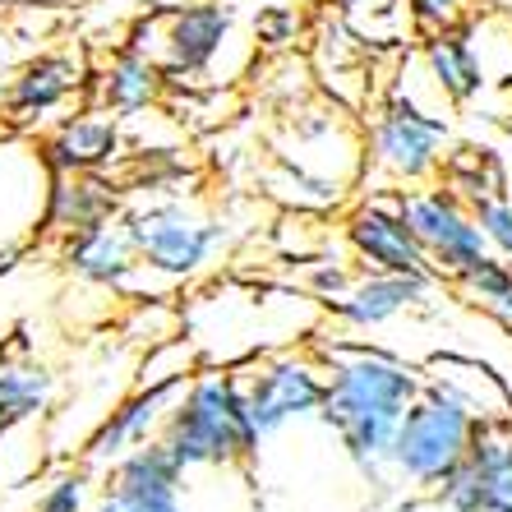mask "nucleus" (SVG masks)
Listing matches in <instances>:
<instances>
[{
  "label": "nucleus",
  "mask_w": 512,
  "mask_h": 512,
  "mask_svg": "<svg viewBox=\"0 0 512 512\" xmlns=\"http://www.w3.org/2000/svg\"><path fill=\"white\" fill-rule=\"evenodd\" d=\"M314 351L323 360V406L319 420L337 434L342 453L351 457L360 476L374 489H388V443L402 420V411L420 397L425 388V370H416L411 360L370 346L360 337L346 342H323L314 337Z\"/></svg>",
  "instance_id": "nucleus-1"
},
{
  "label": "nucleus",
  "mask_w": 512,
  "mask_h": 512,
  "mask_svg": "<svg viewBox=\"0 0 512 512\" xmlns=\"http://www.w3.org/2000/svg\"><path fill=\"white\" fill-rule=\"evenodd\" d=\"M157 443L171 453V462L190 476V471H222L240 466L259 453V434H254L250 406L240 374L227 365H199L185 379L180 397L171 402Z\"/></svg>",
  "instance_id": "nucleus-2"
},
{
  "label": "nucleus",
  "mask_w": 512,
  "mask_h": 512,
  "mask_svg": "<svg viewBox=\"0 0 512 512\" xmlns=\"http://www.w3.org/2000/svg\"><path fill=\"white\" fill-rule=\"evenodd\" d=\"M360 134H365V180H374V190H416L439 180L453 143L448 116L402 88L383 97Z\"/></svg>",
  "instance_id": "nucleus-3"
},
{
  "label": "nucleus",
  "mask_w": 512,
  "mask_h": 512,
  "mask_svg": "<svg viewBox=\"0 0 512 512\" xmlns=\"http://www.w3.org/2000/svg\"><path fill=\"white\" fill-rule=\"evenodd\" d=\"M476 420L480 416L453 388H443L439 379H425L420 397L402 411L393 443H388V485L434 494L443 476L466 457Z\"/></svg>",
  "instance_id": "nucleus-4"
},
{
  "label": "nucleus",
  "mask_w": 512,
  "mask_h": 512,
  "mask_svg": "<svg viewBox=\"0 0 512 512\" xmlns=\"http://www.w3.org/2000/svg\"><path fill=\"white\" fill-rule=\"evenodd\" d=\"M125 231L134 240L143 273L162 277V282H190V277L208 273L217 254L231 245V222L227 217H208L190 208L185 199H148L120 213Z\"/></svg>",
  "instance_id": "nucleus-5"
},
{
  "label": "nucleus",
  "mask_w": 512,
  "mask_h": 512,
  "mask_svg": "<svg viewBox=\"0 0 512 512\" xmlns=\"http://www.w3.org/2000/svg\"><path fill=\"white\" fill-rule=\"evenodd\" d=\"M240 388H245V406H250L254 434L273 439L296 420H314L323 406V360L314 346L300 351H268L240 365Z\"/></svg>",
  "instance_id": "nucleus-6"
},
{
  "label": "nucleus",
  "mask_w": 512,
  "mask_h": 512,
  "mask_svg": "<svg viewBox=\"0 0 512 512\" xmlns=\"http://www.w3.org/2000/svg\"><path fill=\"white\" fill-rule=\"evenodd\" d=\"M402 217H406V227L416 231L429 268H434L443 282H457V277L471 273V268L489 254L471 208H466L443 180L402 190Z\"/></svg>",
  "instance_id": "nucleus-7"
},
{
  "label": "nucleus",
  "mask_w": 512,
  "mask_h": 512,
  "mask_svg": "<svg viewBox=\"0 0 512 512\" xmlns=\"http://www.w3.org/2000/svg\"><path fill=\"white\" fill-rule=\"evenodd\" d=\"M342 240L360 273H411L439 277L420 250L416 231L402 217V190H370L360 194L342 217Z\"/></svg>",
  "instance_id": "nucleus-8"
},
{
  "label": "nucleus",
  "mask_w": 512,
  "mask_h": 512,
  "mask_svg": "<svg viewBox=\"0 0 512 512\" xmlns=\"http://www.w3.org/2000/svg\"><path fill=\"white\" fill-rule=\"evenodd\" d=\"M88 512H185V471L162 443H139L107 466Z\"/></svg>",
  "instance_id": "nucleus-9"
},
{
  "label": "nucleus",
  "mask_w": 512,
  "mask_h": 512,
  "mask_svg": "<svg viewBox=\"0 0 512 512\" xmlns=\"http://www.w3.org/2000/svg\"><path fill=\"white\" fill-rule=\"evenodd\" d=\"M88 88V65L79 51H47V56H33L28 65H19L5 97H0V120L10 125L14 134L42 130L51 120H60L65 102L79 97Z\"/></svg>",
  "instance_id": "nucleus-10"
},
{
  "label": "nucleus",
  "mask_w": 512,
  "mask_h": 512,
  "mask_svg": "<svg viewBox=\"0 0 512 512\" xmlns=\"http://www.w3.org/2000/svg\"><path fill=\"white\" fill-rule=\"evenodd\" d=\"M185 379H157V383H134V393H125L111 411H102V420L93 425L84 443H79V462H88L93 471H107L116 457H125L139 443H153L162 434L171 402L180 397Z\"/></svg>",
  "instance_id": "nucleus-11"
},
{
  "label": "nucleus",
  "mask_w": 512,
  "mask_h": 512,
  "mask_svg": "<svg viewBox=\"0 0 512 512\" xmlns=\"http://www.w3.org/2000/svg\"><path fill=\"white\" fill-rule=\"evenodd\" d=\"M231 5L222 0H194V5H176V10H162V51H157V65L171 79H199V74L213 70V60L222 56L231 37Z\"/></svg>",
  "instance_id": "nucleus-12"
},
{
  "label": "nucleus",
  "mask_w": 512,
  "mask_h": 512,
  "mask_svg": "<svg viewBox=\"0 0 512 512\" xmlns=\"http://www.w3.org/2000/svg\"><path fill=\"white\" fill-rule=\"evenodd\" d=\"M37 157L47 176H74V171H107L125 157V130L102 107L74 111L51 125V134L37 143Z\"/></svg>",
  "instance_id": "nucleus-13"
},
{
  "label": "nucleus",
  "mask_w": 512,
  "mask_h": 512,
  "mask_svg": "<svg viewBox=\"0 0 512 512\" xmlns=\"http://www.w3.org/2000/svg\"><path fill=\"white\" fill-rule=\"evenodd\" d=\"M443 277H411V273H356V282L346 286V296L328 305V319L342 333H379L383 323H393L397 314L425 305Z\"/></svg>",
  "instance_id": "nucleus-14"
},
{
  "label": "nucleus",
  "mask_w": 512,
  "mask_h": 512,
  "mask_svg": "<svg viewBox=\"0 0 512 512\" xmlns=\"http://www.w3.org/2000/svg\"><path fill=\"white\" fill-rule=\"evenodd\" d=\"M125 199L102 171H74V176H47L42 190V231L47 236H79L102 222H116Z\"/></svg>",
  "instance_id": "nucleus-15"
},
{
  "label": "nucleus",
  "mask_w": 512,
  "mask_h": 512,
  "mask_svg": "<svg viewBox=\"0 0 512 512\" xmlns=\"http://www.w3.org/2000/svg\"><path fill=\"white\" fill-rule=\"evenodd\" d=\"M420 65H425V79L434 84V93L453 107L476 102L489 84V70L476 51V37L471 28H439V33H425V47H420Z\"/></svg>",
  "instance_id": "nucleus-16"
},
{
  "label": "nucleus",
  "mask_w": 512,
  "mask_h": 512,
  "mask_svg": "<svg viewBox=\"0 0 512 512\" xmlns=\"http://www.w3.org/2000/svg\"><path fill=\"white\" fill-rule=\"evenodd\" d=\"M65 268H70L79 282L102 286V291H125V286L143 273L139 254H134V240L120 217L65 240Z\"/></svg>",
  "instance_id": "nucleus-17"
},
{
  "label": "nucleus",
  "mask_w": 512,
  "mask_h": 512,
  "mask_svg": "<svg viewBox=\"0 0 512 512\" xmlns=\"http://www.w3.org/2000/svg\"><path fill=\"white\" fill-rule=\"evenodd\" d=\"M93 93H97V107L102 111H111L116 120H130V116H143V111H153L157 102H162L167 74H162V65H157L153 56L120 47L116 56L97 70Z\"/></svg>",
  "instance_id": "nucleus-18"
},
{
  "label": "nucleus",
  "mask_w": 512,
  "mask_h": 512,
  "mask_svg": "<svg viewBox=\"0 0 512 512\" xmlns=\"http://www.w3.org/2000/svg\"><path fill=\"white\" fill-rule=\"evenodd\" d=\"M462 462L485 489V512H512V416H480Z\"/></svg>",
  "instance_id": "nucleus-19"
},
{
  "label": "nucleus",
  "mask_w": 512,
  "mask_h": 512,
  "mask_svg": "<svg viewBox=\"0 0 512 512\" xmlns=\"http://www.w3.org/2000/svg\"><path fill=\"white\" fill-rule=\"evenodd\" d=\"M268 194L282 199L286 208H296V213H333V208H342L351 199V185L277 157V171L268 176Z\"/></svg>",
  "instance_id": "nucleus-20"
},
{
  "label": "nucleus",
  "mask_w": 512,
  "mask_h": 512,
  "mask_svg": "<svg viewBox=\"0 0 512 512\" xmlns=\"http://www.w3.org/2000/svg\"><path fill=\"white\" fill-rule=\"evenodd\" d=\"M56 388V374L47 365H0V439L24 420L42 416Z\"/></svg>",
  "instance_id": "nucleus-21"
},
{
  "label": "nucleus",
  "mask_w": 512,
  "mask_h": 512,
  "mask_svg": "<svg viewBox=\"0 0 512 512\" xmlns=\"http://www.w3.org/2000/svg\"><path fill=\"white\" fill-rule=\"evenodd\" d=\"M439 180L466 203V208H471V203H480L485 194H508L503 167L485 153V148H448Z\"/></svg>",
  "instance_id": "nucleus-22"
},
{
  "label": "nucleus",
  "mask_w": 512,
  "mask_h": 512,
  "mask_svg": "<svg viewBox=\"0 0 512 512\" xmlns=\"http://www.w3.org/2000/svg\"><path fill=\"white\" fill-rule=\"evenodd\" d=\"M457 291H462L466 300H476L480 310H489L499 323H508L512 328V263L499 259V254H485V259L471 268V273L457 277Z\"/></svg>",
  "instance_id": "nucleus-23"
},
{
  "label": "nucleus",
  "mask_w": 512,
  "mask_h": 512,
  "mask_svg": "<svg viewBox=\"0 0 512 512\" xmlns=\"http://www.w3.org/2000/svg\"><path fill=\"white\" fill-rule=\"evenodd\" d=\"M93 466L88 462H74V466H60L56 476L47 480V489L37 494V508L33 512H88L93 503Z\"/></svg>",
  "instance_id": "nucleus-24"
},
{
  "label": "nucleus",
  "mask_w": 512,
  "mask_h": 512,
  "mask_svg": "<svg viewBox=\"0 0 512 512\" xmlns=\"http://www.w3.org/2000/svg\"><path fill=\"white\" fill-rule=\"evenodd\" d=\"M471 217H476L489 254H499V259L512 263V199L508 194H485L480 203H471Z\"/></svg>",
  "instance_id": "nucleus-25"
},
{
  "label": "nucleus",
  "mask_w": 512,
  "mask_h": 512,
  "mask_svg": "<svg viewBox=\"0 0 512 512\" xmlns=\"http://www.w3.org/2000/svg\"><path fill=\"white\" fill-rule=\"evenodd\" d=\"M356 273H360V268H351L346 259H314L310 273H305V291H310L323 310H328L333 300L346 296V286L356 282Z\"/></svg>",
  "instance_id": "nucleus-26"
},
{
  "label": "nucleus",
  "mask_w": 512,
  "mask_h": 512,
  "mask_svg": "<svg viewBox=\"0 0 512 512\" xmlns=\"http://www.w3.org/2000/svg\"><path fill=\"white\" fill-rule=\"evenodd\" d=\"M402 5L420 33H439V28H457L471 19V0H402Z\"/></svg>",
  "instance_id": "nucleus-27"
},
{
  "label": "nucleus",
  "mask_w": 512,
  "mask_h": 512,
  "mask_svg": "<svg viewBox=\"0 0 512 512\" xmlns=\"http://www.w3.org/2000/svg\"><path fill=\"white\" fill-rule=\"evenodd\" d=\"M300 28H305V19H300L291 5H268V10H259V19H254V33H259L263 47H291L300 37Z\"/></svg>",
  "instance_id": "nucleus-28"
},
{
  "label": "nucleus",
  "mask_w": 512,
  "mask_h": 512,
  "mask_svg": "<svg viewBox=\"0 0 512 512\" xmlns=\"http://www.w3.org/2000/svg\"><path fill=\"white\" fill-rule=\"evenodd\" d=\"M0 97H5V84H0Z\"/></svg>",
  "instance_id": "nucleus-29"
}]
</instances>
